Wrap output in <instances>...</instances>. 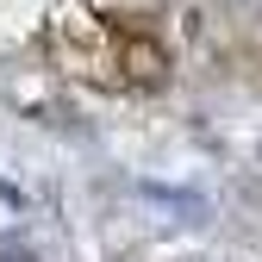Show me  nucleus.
<instances>
[{"mask_svg":"<svg viewBox=\"0 0 262 262\" xmlns=\"http://www.w3.org/2000/svg\"><path fill=\"white\" fill-rule=\"evenodd\" d=\"M0 262H38L31 250H19V244H0Z\"/></svg>","mask_w":262,"mask_h":262,"instance_id":"nucleus-1","label":"nucleus"}]
</instances>
